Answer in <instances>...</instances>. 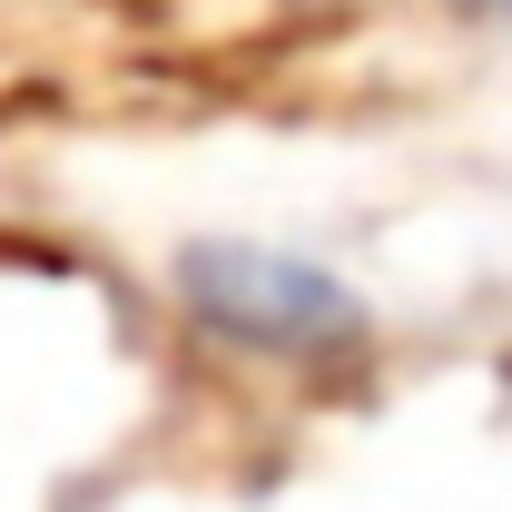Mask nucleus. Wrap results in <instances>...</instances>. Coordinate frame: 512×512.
I'll list each match as a JSON object with an SVG mask.
<instances>
[{
	"label": "nucleus",
	"instance_id": "1",
	"mask_svg": "<svg viewBox=\"0 0 512 512\" xmlns=\"http://www.w3.org/2000/svg\"><path fill=\"white\" fill-rule=\"evenodd\" d=\"M178 296L197 306L207 335H227L247 355H286V365L345 355L365 335L355 286H335L325 266H306L286 247H188L178 256Z\"/></svg>",
	"mask_w": 512,
	"mask_h": 512
},
{
	"label": "nucleus",
	"instance_id": "2",
	"mask_svg": "<svg viewBox=\"0 0 512 512\" xmlns=\"http://www.w3.org/2000/svg\"><path fill=\"white\" fill-rule=\"evenodd\" d=\"M503 10H512V0H503Z\"/></svg>",
	"mask_w": 512,
	"mask_h": 512
}]
</instances>
